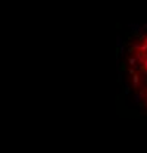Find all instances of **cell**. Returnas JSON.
<instances>
[{
  "label": "cell",
  "instance_id": "obj_1",
  "mask_svg": "<svg viewBox=\"0 0 147 153\" xmlns=\"http://www.w3.org/2000/svg\"><path fill=\"white\" fill-rule=\"evenodd\" d=\"M129 74H131V82H132V85H134V90H140V87H141V84H143L141 75L137 74L132 68L129 69Z\"/></svg>",
  "mask_w": 147,
  "mask_h": 153
},
{
  "label": "cell",
  "instance_id": "obj_2",
  "mask_svg": "<svg viewBox=\"0 0 147 153\" xmlns=\"http://www.w3.org/2000/svg\"><path fill=\"white\" fill-rule=\"evenodd\" d=\"M128 63L131 65V66H134V65L137 63V59H135V57H132V56H131V57L128 59Z\"/></svg>",
  "mask_w": 147,
  "mask_h": 153
},
{
  "label": "cell",
  "instance_id": "obj_3",
  "mask_svg": "<svg viewBox=\"0 0 147 153\" xmlns=\"http://www.w3.org/2000/svg\"><path fill=\"white\" fill-rule=\"evenodd\" d=\"M143 94H144V97H146V99H147V88H146V90H144V91H143Z\"/></svg>",
  "mask_w": 147,
  "mask_h": 153
}]
</instances>
